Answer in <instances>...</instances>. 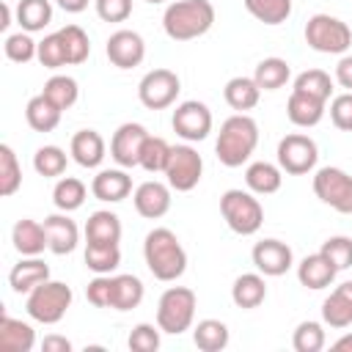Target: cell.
Wrapping results in <instances>:
<instances>
[{
	"instance_id": "cell-39",
	"label": "cell",
	"mask_w": 352,
	"mask_h": 352,
	"mask_svg": "<svg viewBox=\"0 0 352 352\" xmlns=\"http://www.w3.org/2000/svg\"><path fill=\"white\" fill-rule=\"evenodd\" d=\"M170 143L165 138H154L148 135L146 143H143V151H140V168L148 170V173H165V165L170 160Z\"/></svg>"
},
{
	"instance_id": "cell-11",
	"label": "cell",
	"mask_w": 352,
	"mask_h": 352,
	"mask_svg": "<svg viewBox=\"0 0 352 352\" xmlns=\"http://www.w3.org/2000/svg\"><path fill=\"white\" fill-rule=\"evenodd\" d=\"M316 160H319V148H316L314 138H308L302 132H292V135L280 138V143H278L280 170H286L292 176H302L316 168Z\"/></svg>"
},
{
	"instance_id": "cell-12",
	"label": "cell",
	"mask_w": 352,
	"mask_h": 352,
	"mask_svg": "<svg viewBox=\"0 0 352 352\" xmlns=\"http://www.w3.org/2000/svg\"><path fill=\"white\" fill-rule=\"evenodd\" d=\"M170 126L187 143H198L212 132V110L198 99H187V102L176 104Z\"/></svg>"
},
{
	"instance_id": "cell-41",
	"label": "cell",
	"mask_w": 352,
	"mask_h": 352,
	"mask_svg": "<svg viewBox=\"0 0 352 352\" xmlns=\"http://www.w3.org/2000/svg\"><path fill=\"white\" fill-rule=\"evenodd\" d=\"M60 41H63V50H66V60L72 66L82 63L88 55H91V41H88V33L80 28V25H66L58 30Z\"/></svg>"
},
{
	"instance_id": "cell-34",
	"label": "cell",
	"mask_w": 352,
	"mask_h": 352,
	"mask_svg": "<svg viewBox=\"0 0 352 352\" xmlns=\"http://www.w3.org/2000/svg\"><path fill=\"white\" fill-rule=\"evenodd\" d=\"M52 6L50 0H19L16 3V22L25 33H38L50 25Z\"/></svg>"
},
{
	"instance_id": "cell-16",
	"label": "cell",
	"mask_w": 352,
	"mask_h": 352,
	"mask_svg": "<svg viewBox=\"0 0 352 352\" xmlns=\"http://www.w3.org/2000/svg\"><path fill=\"white\" fill-rule=\"evenodd\" d=\"M135 212L146 220H160L170 209V184L162 182H143L135 187Z\"/></svg>"
},
{
	"instance_id": "cell-48",
	"label": "cell",
	"mask_w": 352,
	"mask_h": 352,
	"mask_svg": "<svg viewBox=\"0 0 352 352\" xmlns=\"http://www.w3.org/2000/svg\"><path fill=\"white\" fill-rule=\"evenodd\" d=\"M129 349L132 352H157L160 349V324H148V322H140L132 327L129 338H126Z\"/></svg>"
},
{
	"instance_id": "cell-50",
	"label": "cell",
	"mask_w": 352,
	"mask_h": 352,
	"mask_svg": "<svg viewBox=\"0 0 352 352\" xmlns=\"http://www.w3.org/2000/svg\"><path fill=\"white\" fill-rule=\"evenodd\" d=\"M330 121L341 132H352V91H344V94L333 96V102H330Z\"/></svg>"
},
{
	"instance_id": "cell-38",
	"label": "cell",
	"mask_w": 352,
	"mask_h": 352,
	"mask_svg": "<svg viewBox=\"0 0 352 352\" xmlns=\"http://www.w3.org/2000/svg\"><path fill=\"white\" fill-rule=\"evenodd\" d=\"M248 14L264 25H280L292 16V0H242Z\"/></svg>"
},
{
	"instance_id": "cell-13",
	"label": "cell",
	"mask_w": 352,
	"mask_h": 352,
	"mask_svg": "<svg viewBox=\"0 0 352 352\" xmlns=\"http://www.w3.org/2000/svg\"><path fill=\"white\" fill-rule=\"evenodd\" d=\"M146 138H148V132H146L143 124H135V121L121 124V126L113 132L110 157H113L121 168H135V165L140 162V151H143Z\"/></svg>"
},
{
	"instance_id": "cell-55",
	"label": "cell",
	"mask_w": 352,
	"mask_h": 352,
	"mask_svg": "<svg viewBox=\"0 0 352 352\" xmlns=\"http://www.w3.org/2000/svg\"><path fill=\"white\" fill-rule=\"evenodd\" d=\"M333 352H352V333H344L338 341H333Z\"/></svg>"
},
{
	"instance_id": "cell-18",
	"label": "cell",
	"mask_w": 352,
	"mask_h": 352,
	"mask_svg": "<svg viewBox=\"0 0 352 352\" xmlns=\"http://www.w3.org/2000/svg\"><path fill=\"white\" fill-rule=\"evenodd\" d=\"M91 192H94V198H99L104 204H118L132 192V179L126 176L124 168H107L94 176Z\"/></svg>"
},
{
	"instance_id": "cell-8",
	"label": "cell",
	"mask_w": 352,
	"mask_h": 352,
	"mask_svg": "<svg viewBox=\"0 0 352 352\" xmlns=\"http://www.w3.org/2000/svg\"><path fill=\"white\" fill-rule=\"evenodd\" d=\"M314 192L324 206L341 214H352V176L346 170L333 165L319 168L314 173Z\"/></svg>"
},
{
	"instance_id": "cell-14",
	"label": "cell",
	"mask_w": 352,
	"mask_h": 352,
	"mask_svg": "<svg viewBox=\"0 0 352 352\" xmlns=\"http://www.w3.org/2000/svg\"><path fill=\"white\" fill-rule=\"evenodd\" d=\"M250 258H253L256 270L264 278H278V275L289 272L292 264H294L292 248L286 242H280V239H261V242H256Z\"/></svg>"
},
{
	"instance_id": "cell-44",
	"label": "cell",
	"mask_w": 352,
	"mask_h": 352,
	"mask_svg": "<svg viewBox=\"0 0 352 352\" xmlns=\"http://www.w3.org/2000/svg\"><path fill=\"white\" fill-rule=\"evenodd\" d=\"M324 341H327L324 338V327L319 322H311V319L300 322L294 336H292V346L297 352H319L324 346Z\"/></svg>"
},
{
	"instance_id": "cell-57",
	"label": "cell",
	"mask_w": 352,
	"mask_h": 352,
	"mask_svg": "<svg viewBox=\"0 0 352 352\" xmlns=\"http://www.w3.org/2000/svg\"><path fill=\"white\" fill-rule=\"evenodd\" d=\"M146 3H165V0H146Z\"/></svg>"
},
{
	"instance_id": "cell-7",
	"label": "cell",
	"mask_w": 352,
	"mask_h": 352,
	"mask_svg": "<svg viewBox=\"0 0 352 352\" xmlns=\"http://www.w3.org/2000/svg\"><path fill=\"white\" fill-rule=\"evenodd\" d=\"M305 41L322 55H344L352 47V30L344 19L330 14H314L305 22Z\"/></svg>"
},
{
	"instance_id": "cell-30",
	"label": "cell",
	"mask_w": 352,
	"mask_h": 352,
	"mask_svg": "<svg viewBox=\"0 0 352 352\" xmlns=\"http://www.w3.org/2000/svg\"><path fill=\"white\" fill-rule=\"evenodd\" d=\"M60 113L63 110L58 104H52L44 94L33 96L28 102V107H25V118H28L30 129H36V132H52L60 124Z\"/></svg>"
},
{
	"instance_id": "cell-10",
	"label": "cell",
	"mask_w": 352,
	"mask_h": 352,
	"mask_svg": "<svg viewBox=\"0 0 352 352\" xmlns=\"http://www.w3.org/2000/svg\"><path fill=\"white\" fill-rule=\"evenodd\" d=\"M201 173H204V160L190 143L170 148V160L165 165V179H168L170 190H176V192L195 190L201 182Z\"/></svg>"
},
{
	"instance_id": "cell-53",
	"label": "cell",
	"mask_w": 352,
	"mask_h": 352,
	"mask_svg": "<svg viewBox=\"0 0 352 352\" xmlns=\"http://www.w3.org/2000/svg\"><path fill=\"white\" fill-rule=\"evenodd\" d=\"M41 349L44 352H72V341L66 338V336H44V341H41Z\"/></svg>"
},
{
	"instance_id": "cell-1",
	"label": "cell",
	"mask_w": 352,
	"mask_h": 352,
	"mask_svg": "<svg viewBox=\"0 0 352 352\" xmlns=\"http://www.w3.org/2000/svg\"><path fill=\"white\" fill-rule=\"evenodd\" d=\"M143 258L148 272L157 280H176L187 270V250L182 248L179 236L170 228H151L143 242Z\"/></svg>"
},
{
	"instance_id": "cell-2",
	"label": "cell",
	"mask_w": 352,
	"mask_h": 352,
	"mask_svg": "<svg viewBox=\"0 0 352 352\" xmlns=\"http://www.w3.org/2000/svg\"><path fill=\"white\" fill-rule=\"evenodd\" d=\"M258 146V124L248 113H234L220 124L214 154L226 168H239Z\"/></svg>"
},
{
	"instance_id": "cell-52",
	"label": "cell",
	"mask_w": 352,
	"mask_h": 352,
	"mask_svg": "<svg viewBox=\"0 0 352 352\" xmlns=\"http://www.w3.org/2000/svg\"><path fill=\"white\" fill-rule=\"evenodd\" d=\"M336 82L352 91V55H341V60L336 63Z\"/></svg>"
},
{
	"instance_id": "cell-4",
	"label": "cell",
	"mask_w": 352,
	"mask_h": 352,
	"mask_svg": "<svg viewBox=\"0 0 352 352\" xmlns=\"http://www.w3.org/2000/svg\"><path fill=\"white\" fill-rule=\"evenodd\" d=\"M72 300H74V292L69 283L63 280H44L41 286H36L30 294H28V302H25V311L30 319L41 322V324H58L66 311L72 308Z\"/></svg>"
},
{
	"instance_id": "cell-51",
	"label": "cell",
	"mask_w": 352,
	"mask_h": 352,
	"mask_svg": "<svg viewBox=\"0 0 352 352\" xmlns=\"http://www.w3.org/2000/svg\"><path fill=\"white\" fill-rule=\"evenodd\" d=\"M96 14L104 22H126L132 14V0H94Z\"/></svg>"
},
{
	"instance_id": "cell-46",
	"label": "cell",
	"mask_w": 352,
	"mask_h": 352,
	"mask_svg": "<svg viewBox=\"0 0 352 352\" xmlns=\"http://www.w3.org/2000/svg\"><path fill=\"white\" fill-rule=\"evenodd\" d=\"M3 50H6V58H8V60H14V63H28V60L36 58V52H38V41H33L30 33L19 30V33L6 36Z\"/></svg>"
},
{
	"instance_id": "cell-33",
	"label": "cell",
	"mask_w": 352,
	"mask_h": 352,
	"mask_svg": "<svg viewBox=\"0 0 352 352\" xmlns=\"http://www.w3.org/2000/svg\"><path fill=\"white\" fill-rule=\"evenodd\" d=\"M228 327L220 319H201L192 330V341L201 352H220L228 346Z\"/></svg>"
},
{
	"instance_id": "cell-45",
	"label": "cell",
	"mask_w": 352,
	"mask_h": 352,
	"mask_svg": "<svg viewBox=\"0 0 352 352\" xmlns=\"http://www.w3.org/2000/svg\"><path fill=\"white\" fill-rule=\"evenodd\" d=\"M319 253L341 272V270H349L352 267V239L349 236H327L319 248Z\"/></svg>"
},
{
	"instance_id": "cell-5",
	"label": "cell",
	"mask_w": 352,
	"mask_h": 352,
	"mask_svg": "<svg viewBox=\"0 0 352 352\" xmlns=\"http://www.w3.org/2000/svg\"><path fill=\"white\" fill-rule=\"evenodd\" d=\"M195 305H198V297L192 289L187 286H170L162 292L160 302H157V324L162 333H170V336H182L184 330L192 327V319H195Z\"/></svg>"
},
{
	"instance_id": "cell-36",
	"label": "cell",
	"mask_w": 352,
	"mask_h": 352,
	"mask_svg": "<svg viewBox=\"0 0 352 352\" xmlns=\"http://www.w3.org/2000/svg\"><path fill=\"white\" fill-rule=\"evenodd\" d=\"M85 198H88V187H85L80 179H74V176H63V179H58V184L52 187V201H55V206H58L60 212H74V209H80V206L85 204Z\"/></svg>"
},
{
	"instance_id": "cell-22",
	"label": "cell",
	"mask_w": 352,
	"mask_h": 352,
	"mask_svg": "<svg viewBox=\"0 0 352 352\" xmlns=\"http://www.w3.org/2000/svg\"><path fill=\"white\" fill-rule=\"evenodd\" d=\"M11 242H14V248H16L19 256H41L44 248H47L44 223L30 220V217L16 220L14 223V231H11Z\"/></svg>"
},
{
	"instance_id": "cell-21",
	"label": "cell",
	"mask_w": 352,
	"mask_h": 352,
	"mask_svg": "<svg viewBox=\"0 0 352 352\" xmlns=\"http://www.w3.org/2000/svg\"><path fill=\"white\" fill-rule=\"evenodd\" d=\"M69 151H72V160L77 165H82V168H99L102 160H104L107 146H104V138L96 129H80V132H74Z\"/></svg>"
},
{
	"instance_id": "cell-31",
	"label": "cell",
	"mask_w": 352,
	"mask_h": 352,
	"mask_svg": "<svg viewBox=\"0 0 352 352\" xmlns=\"http://www.w3.org/2000/svg\"><path fill=\"white\" fill-rule=\"evenodd\" d=\"M121 264V248L107 242H85V267L94 275H110Z\"/></svg>"
},
{
	"instance_id": "cell-32",
	"label": "cell",
	"mask_w": 352,
	"mask_h": 352,
	"mask_svg": "<svg viewBox=\"0 0 352 352\" xmlns=\"http://www.w3.org/2000/svg\"><path fill=\"white\" fill-rule=\"evenodd\" d=\"M143 280L138 275H113V308L132 311L143 302Z\"/></svg>"
},
{
	"instance_id": "cell-3",
	"label": "cell",
	"mask_w": 352,
	"mask_h": 352,
	"mask_svg": "<svg viewBox=\"0 0 352 352\" xmlns=\"http://www.w3.org/2000/svg\"><path fill=\"white\" fill-rule=\"evenodd\" d=\"M214 6L209 0H176L162 14V28L173 41H192L212 30Z\"/></svg>"
},
{
	"instance_id": "cell-6",
	"label": "cell",
	"mask_w": 352,
	"mask_h": 352,
	"mask_svg": "<svg viewBox=\"0 0 352 352\" xmlns=\"http://www.w3.org/2000/svg\"><path fill=\"white\" fill-rule=\"evenodd\" d=\"M220 214L226 226L239 236L256 234L264 223V206L253 192H245V190H226L220 195Z\"/></svg>"
},
{
	"instance_id": "cell-37",
	"label": "cell",
	"mask_w": 352,
	"mask_h": 352,
	"mask_svg": "<svg viewBox=\"0 0 352 352\" xmlns=\"http://www.w3.org/2000/svg\"><path fill=\"white\" fill-rule=\"evenodd\" d=\"M52 104H58L60 110H69L74 102H77V96H80V85H77V80L74 77H69V74H52L47 82H44V91H41Z\"/></svg>"
},
{
	"instance_id": "cell-15",
	"label": "cell",
	"mask_w": 352,
	"mask_h": 352,
	"mask_svg": "<svg viewBox=\"0 0 352 352\" xmlns=\"http://www.w3.org/2000/svg\"><path fill=\"white\" fill-rule=\"evenodd\" d=\"M104 52H107V58H110L113 66H118V69H135L146 58V41L135 30H116L107 38Z\"/></svg>"
},
{
	"instance_id": "cell-28",
	"label": "cell",
	"mask_w": 352,
	"mask_h": 352,
	"mask_svg": "<svg viewBox=\"0 0 352 352\" xmlns=\"http://www.w3.org/2000/svg\"><path fill=\"white\" fill-rule=\"evenodd\" d=\"M245 184L256 195H272L283 184V170H280V165H272V162H264V160L253 162L245 170Z\"/></svg>"
},
{
	"instance_id": "cell-27",
	"label": "cell",
	"mask_w": 352,
	"mask_h": 352,
	"mask_svg": "<svg viewBox=\"0 0 352 352\" xmlns=\"http://www.w3.org/2000/svg\"><path fill=\"white\" fill-rule=\"evenodd\" d=\"M223 96H226V102H228L231 110L248 113V110H253L258 104L261 88H258V82L253 77H231L226 82V88H223Z\"/></svg>"
},
{
	"instance_id": "cell-9",
	"label": "cell",
	"mask_w": 352,
	"mask_h": 352,
	"mask_svg": "<svg viewBox=\"0 0 352 352\" xmlns=\"http://www.w3.org/2000/svg\"><path fill=\"white\" fill-rule=\"evenodd\" d=\"M179 91H182V80L170 69H151L138 82V99L148 110H165V107H170L176 102Z\"/></svg>"
},
{
	"instance_id": "cell-25",
	"label": "cell",
	"mask_w": 352,
	"mask_h": 352,
	"mask_svg": "<svg viewBox=\"0 0 352 352\" xmlns=\"http://www.w3.org/2000/svg\"><path fill=\"white\" fill-rule=\"evenodd\" d=\"M324 104L322 99H314L308 94H300V91H292L289 102H286V116L294 126H316L322 118H324Z\"/></svg>"
},
{
	"instance_id": "cell-35",
	"label": "cell",
	"mask_w": 352,
	"mask_h": 352,
	"mask_svg": "<svg viewBox=\"0 0 352 352\" xmlns=\"http://www.w3.org/2000/svg\"><path fill=\"white\" fill-rule=\"evenodd\" d=\"M289 77H292L289 63L283 58H275V55L258 60V66L253 72V80L258 82L261 91H278V88H283L289 82Z\"/></svg>"
},
{
	"instance_id": "cell-43",
	"label": "cell",
	"mask_w": 352,
	"mask_h": 352,
	"mask_svg": "<svg viewBox=\"0 0 352 352\" xmlns=\"http://www.w3.org/2000/svg\"><path fill=\"white\" fill-rule=\"evenodd\" d=\"M66 151L60 146H41L36 148L33 154V168L38 176L44 179H55V176H63L66 173Z\"/></svg>"
},
{
	"instance_id": "cell-47",
	"label": "cell",
	"mask_w": 352,
	"mask_h": 352,
	"mask_svg": "<svg viewBox=\"0 0 352 352\" xmlns=\"http://www.w3.org/2000/svg\"><path fill=\"white\" fill-rule=\"evenodd\" d=\"M36 58H38V63L47 66V69H60V66L69 63V60H66L63 41H60L58 33H50V36H44V38L38 41V52H36Z\"/></svg>"
},
{
	"instance_id": "cell-42",
	"label": "cell",
	"mask_w": 352,
	"mask_h": 352,
	"mask_svg": "<svg viewBox=\"0 0 352 352\" xmlns=\"http://www.w3.org/2000/svg\"><path fill=\"white\" fill-rule=\"evenodd\" d=\"M292 91H300V94H308L314 99L327 102L330 94H333V80L322 69H308V72H302V74L294 77V88Z\"/></svg>"
},
{
	"instance_id": "cell-54",
	"label": "cell",
	"mask_w": 352,
	"mask_h": 352,
	"mask_svg": "<svg viewBox=\"0 0 352 352\" xmlns=\"http://www.w3.org/2000/svg\"><path fill=\"white\" fill-rule=\"evenodd\" d=\"M66 14H80L88 8V0H55Z\"/></svg>"
},
{
	"instance_id": "cell-17",
	"label": "cell",
	"mask_w": 352,
	"mask_h": 352,
	"mask_svg": "<svg viewBox=\"0 0 352 352\" xmlns=\"http://www.w3.org/2000/svg\"><path fill=\"white\" fill-rule=\"evenodd\" d=\"M44 231H47V248L55 256L72 253L77 248V242H80V228L69 217V212H58V214L44 217Z\"/></svg>"
},
{
	"instance_id": "cell-20",
	"label": "cell",
	"mask_w": 352,
	"mask_h": 352,
	"mask_svg": "<svg viewBox=\"0 0 352 352\" xmlns=\"http://www.w3.org/2000/svg\"><path fill=\"white\" fill-rule=\"evenodd\" d=\"M44 280H50V267L38 258V256H25L19 264L11 267L8 272V283L16 294H30L36 286H41Z\"/></svg>"
},
{
	"instance_id": "cell-56",
	"label": "cell",
	"mask_w": 352,
	"mask_h": 352,
	"mask_svg": "<svg viewBox=\"0 0 352 352\" xmlns=\"http://www.w3.org/2000/svg\"><path fill=\"white\" fill-rule=\"evenodd\" d=\"M8 25H11V6L0 3V30H6Z\"/></svg>"
},
{
	"instance_id": "cell-23",
	"label": "cell",
	"mask_w": 352,
	"mask_h": 352,
	"mask_svg": "<svg viewBox=\"0 0 352 352\" xmlns=\"http://www.w3.org/2000/svg\"><path fill=\"white\" fill-rule=\"evenodd\" d=\"M336 275H338V270H336L322 253H311V256H305V258L297 264V280H300L305 289H314V292L327 289V286L336 280Z\"/></svg>"
},
{
	"instance_id": "cell-29",
	"label": "cell",
	"mask_w": 352,
	"mask_h": 352,
	"mask_svg": "<svg viewBox=\"0 0 352 352\" xmlns=\"http://www.w3.org/2000/svg\"><path fill=\"white\" fill-rule=\"evenodd\" d=\"M85 239L88 242H107V245H118L121 242V220L118 214H113L110 209H99L88 217L85 223Z\"/></svg>"
},
{
	"instance_id": "cell-26",
	"label": "cell",
	"mask_w": 352,
	"mask_h": 352,
	"mask_svg": "<svg viewBox=\"0 0 352 352\" xmlns=\"http://www.w3.org/2000/svg\"><path fill=\"white\" fill-rule=\"evenodd\" d=\"M231 300L236 308H258L267 300V283L261 272H242L231 286Z\"/></svg>"
},
{
	"instance_id": "cell-19",
	"label": "cell",
	"mask_w": 352,
	"mask_h": 352,
	"mask_svg": "<svg viewBox=\"0 0 352 352\" xmlns=\"http://www.w3.org/2000/svg\"><path fill=\"white\" fill-rule=\"evenodd\" d=\"M322 322L327 327L344 330L352 324V280L336 286L330 292V297H324L322 302Z\"/></svg>"
},
{
	"instance_id": "cell-49",
	"label": "cell",
	"mask_w": 352,
	"mask_h": 352,
	"mask_svg": "<svg viewBox=\"0 0 352 352\" xmlns=\"http://www.w3.org/2000/svg\"><path fill=\"white\" fill-rule=\"evenodd\" d=\"M85 297L96 308H113V278L110 275H96L85 286Z\"/></svg>"
},
{
	"instance_id": "cell-24",
	"label": "cell",
	"mask_w": 352,
	"mask_h": 352,
	"mask_svg": "<svg viewBox=\"0 0 352 352\" xmlns=\"http://www.w3.org/2000/svg\"><path fill=\"white\" fill-rule=\"evenodd\" d=\"M33 346H36V330L28 322L3 314L0 316V349L3 352H30Z\"/></svg>"
},
{
	"instance_id": "cell-40",
	"label": "cell",
	"mask_w": 352,
	"mask_h": 352,
	"mask_svg": "<svg viewBox=\"0 0 352 352\" xmlns=\"http://www.w3.org/2000/svg\"><path fill=\"white\" fill-rule=\"evenodd\" d=\"M22 187V168L8 143L0 146V195L8 198Z\"/></svg>"
}]
</instances>
